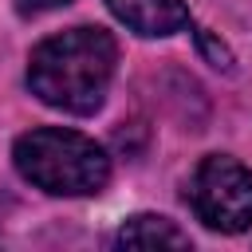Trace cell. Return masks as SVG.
<instances>
[{
    "mask_svg": "<svg viewBox=\"0 0 252 252\" xmlns=\"http://www.w3.org/2000/svg\"><path fill=\"white\" fill-rule=\"evenodd\" d=\"M118 43L102 28H71L43 39L28 59V87L39 102L67 114H94L106 102Z\"/></svg>",
    "mask_w": 252,
    "mask_h": 252,
    "instance_id": "1",
    "label": "cell"
},
{
    "mask_svg": "<svg viewBox=\"0 0 252 252\" xmlns=\"http://www.w3.org/2000/svg\"><path fill=\"white\" fill-rule=\"evenodd\" d=\"M12 158L20 177L51 197H91L110 181L106 150L94 138L63 126H39L20 134Z\"/></svg>",
    "mask_w": 252,
    "mask_h": 252,
    "instance_id": "2",
    "label": "cell"
},
{
    "mask_svg": "<svg viewBox=\"0 0 252 252\" xmlns=\"http://www.w3.org/2000/svg\"><path fill=\"white\" fill-rule=\"evenodd\" d=\"M189 205L201 224L217 232L252 228V169L228 154H209L189 177Z\"/></svg>",
    "mask_w": 252,
    "mask_h": 252,
    "instance_id": "3",
    "label": "cell"
},
{
    "mask_svg": "<svg viewBox=\"0 0 252 252\" xmlns=\"http://www.w3.org/2000/svg\"><path fill=\"white\" fill-rule=\"evenodd\" d=\"M106 8L134 32L146 39H161L173 35L189 24V8L185 0H106Z\"/></svg>",
    "mask_w": 252,
    "mask_h": 252,
    "instance_id": "4",
    "label": "cell"
},
{
    "mask_svg": "<svg viewBox=\"0 0 252 252\" xmlns=\"http://www.w3.org/2000/svg\"><path fill=\"white\" fill-rule=\"evenodd\" d=\"M118 248H189V232H181L173 220L165 217H154V213H138L130 217L118 236H114Z\"/></svg>",
    "mask_w": 252,
    "mask_h": 252,
    "instance_id": "5",
    "label": "cell"
},
{
    "mask_svg": "<svg viewBox=\"0 0 252 252\" xmlns=\"http://www.w3.org/2000/svg\"><path fill=\"white\" fill-rule=\"evenodd\" d=\"M197 43H201V51L209 55V63H213V67L232 71V55H228V47H224V43H217L209 32H197Z\"/></svg>",
    "mask_w": 252,
    "mask_h": 252,
    "instance_id": "6",
    "label": "cell"
},
{
    "mask_svg": "<svg viewBox=\"0 0 252 252\" xmlns=\"http://www.w3.org/2000/svg\"><path fill=\"white\" fill-rule=\"evenodd\" d=\"M59 4H71V0H16V12L20 16H39V12H51Z\"/></svg>",
    "mask_w": 252,
    "mask_h": 252,
    "instance_id": "7",
    "label": "cell"
}]
</instances>
